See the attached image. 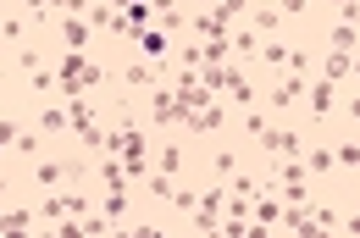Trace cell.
<instances>
[{"mask_svg": "<svg viewBox=\"0 0 360 238\" xmlns=\"http://www.w3.org/2000/svg\"><path fill=\"white\" fill-rule=\"evenodd\" d=\"M94 178H100V189H122V194H128V183H134V178H128V166H122L111 150H100V155H94Z\"/></svg>", "mask_w": 360, "mask_h": 238, "instance_id": "cell-10", "label": "cell"}, {"mask_svg": "<svg viewBox=\"0 0 360 238\" xmlns=\"http://www.w3.org/2000/svg\"><path fill=\"white\" fill-rule=\"evenodd\" d=\"M217 100H233V105L244 111V105H255V89H250V78H244L238 67L222 61V72H217Z\"/></svg>", "mask_w": 360, "mask_h": 238, "instance_id": "cell-9", "label": "cell"}, {"mask_svg": "<svg viewBox=\"0 0 360 238\" xmlns=\"http://www.w3.org/2000/svg\"><path fill=\"white\" fill-rule=\"evenodd\" d=\"M39 61H45V55H39V50H28V45L17 50V67H22V72H34V67H39Z\"/></svg>", "mask_w": 360, "mask_h": 238, "instance_id": "cell-32", "label": "cell"}, {"mask_svg": "<svg viewBox=\"0 0 360 238\" xmlns=\"http://www.w3.org/2000/svg\"><path fill=\"white\" fill-rule=\"evenodd\" d=\"M277 22H283L277 6H261V11H255V34H277Z\"/></svg>", "mask_w": 360, "mask_h": 238, "instance_id": "cell-26", "label": "cell"}, {"mask_svg": "<svg viewBox=\"0 0 360 238\" xmlns=\"http://www.w3.org/2000/svg\"><path fill=\"white\" fill-rule=\"evenodd\" d=\"M333 50H355V22H338L333 28Z\"/></svg>", "mask_w": 360, "mask_h": 238, "instance_id": "cell-28", "label": "cell"}, {"mask_svg": "<svg viewBox=\"0 0 360 238\" xmlns=\"http://www.w3.org/2000/svg\"><path fill=\"white\" fill-rule=\"evenodd\" d=\"M105 150L128 166V178H139V183H144V172H150V139H144V128H139V122H128V117H122V122L105 133Z\"/></svg>", "mask_w": 360, "mask_h": 238, "instance_id": "cell-2", "label": "cell"}, {"mask_svg": "<svg viewBox=\"0 0 360 238\" xmlns=\"http://www.w3.org/2000/svg\"><path fill=\"white\" fill-rule=\"evenodd\" d=\"M11 139H17V122H0V155L11 150Z\"/></svg>", "mask_w": 360, "mask_h": 238, "instance_id": "cell-33", "label": "cell"}, {"mask_svg": "<svg viewBox=\"0 0 360 238\" xmlns=\"http://www.w3.org/2000/svg\"><path fill=\"white\" fill-rule=\"evenodd\" d=\"M194 199H200V194H194V189H172V205H178L183 216H188V211H194Z\"/></svg>", "mask_w": 360, "mask_h": 238, "instance_id": "cell-30", "label": "cell"}, {"mask_svg": "<svg viewBox=\"0 0 360 238\" xmlns=\"http://www.w3.org/2000/svg\"><path fill=\"white\" fill-rule=\"evenodd\" d=\"M100 84H105V72H100V61H89L84 50H61V55H56V100L94 95Z\"/></svg>", "mask_w": 360, "mask_h": 238, "instance_id": "cell-1", "label": "cell"}, {"mask_svg": "<svg viewBox=\"0 0 360 238\" xmlns=\"http://www.w3.org/2000/svg\"><path fill=\"white\" fill-rule=\"evenodd\" d=\"M250 216H255L261 227H277V222H283V199H277V194H255V199H250Z\"/></svg>", "mask_w": 360, "mask_h": 238, "instance_id": "cell-13", "label": "cell"}, {"mask_svg": "<svg viewBox=\"0 0 360 238\" xmlns=\"http://www.w3.org/2000/svg\"><path fill=\"white\" fill-rule=\"evenodd\" d=\"M150 122L155 128H183V100L172 84H155L150 89Z\"/></svg>", "mask_w": 360, "mask_h": 238, "instance_id": "cell-7", "label": "cell"}, {"mask_svg": "<svg viewBox=\"0 0 360 238\" xmlns=\"http://www.w3.org/2000/svg\"><path fill=\"white\" fill-rule=\"evenodd\" d=\"M183 128H188V133H222V128H227V111H222V100H211V105L188 111V117H183Z\"/></svg>", "mask_w": 360, "mask_h": 238, "instance_id": "cell-11", "label": "cell"}, {"mask_svg": "<svg viewBox=\"0 0 360 238\" xmlns=\"http://www.w3.org/2000/svg\"><path fill=\"white\" fill-rule=\"evenodd\" d=\"M139 50H144L150 61H161V55H167V39H161L155 28H144V34H139Z\"/></svg>", "mask_w": 360, "mask_h": 238, "instance_id": "cell-21", "label": "cell"}, {"mask_svg": "<svg viewBox=\"0 0 360 238\" xmlns=\"http://www.w3.org/2000/svg\"><path fill=\"white\" fill-rule=\"evenodd\" d=\"M0 233H34V211H6L0 205Z\"/></svg>", "mask_w": 360, "mask_h": 238, "instance_id": "cell-19", "label": "cell"}, {"mask_svg": "<svg viewBox=\"0 0 360 238\" xmlns=\"http://www.w3.org/2000/svg\"><path fill=\"white\" fill-rule=\"evenodd\" d=\"M39 128H45V133H61V128H67V100H61V105H45Z\"/></svg>", "mask_w": 360, "mask_h": 238, "instance_id": "cell-22", "label": "cell"}, {"mask_svg": "<svg viewBox=\"0 0 360 238\" xmlns=\"http://www.w3.org/2000/svg\"><path fill=\"white\" fill-rule=\"evenodd\" d=\"M300 211H305V216H300V233H305V238H327V233H344V216H338L333 205H311V199H305Z\"/></svg>", "mask_w": 360, "mask_h": 238, "instance_id": "cell-8", "label": "cell"}, {"mask_svg": "<svg viewBox=\"0 0 360 238\" xmlns=\"http://www.w3.org/2000/svg\"><path fill=\"white\" fill-rule=\"evenodd\" d=\"M34 6V22H50V11H67V0H28Z\"/></svg>", "mask_w": 360, "mask_h": 238, "instance_id": "cell-29", "label": "cell"}, {"mask_svg": "<svg viewBox=\"0 0 360 238\" xmlns=\"http://www.w3.org/2000/svg\"><path fill=\"white\" fill-rule=\"evenodd\" d=\"M222 199H227V183H211V189L194 199V211H188V233H217V222H222Z\"/></svg>", "mask_w": 360, "mask_h": 238, "instance_id": "cell-5", "label": "cell"}, {"mask_svg": "<svg viewBox=\"0 0 360 238\" xmlns=\"http://www.w3.org/2000/svg\"><path fill=\"white\" fill-rule=\"evenodd\" d=\"M277 11H283V17H305V11H311V0H277Z\"/></svg>", "mask_w": 360, "mask_h": 238, "instance_id": "cell-31", "label": "cell"}, {"mask_svg": "<svg viewBox=\"0 0 360 238\" xmlns=\"http://www.w3.org/2000/svg\"><path fill=\"white\" fill-rule=\"evenodd\" d=\"M305 78H311V72H294V67H288V78H283V84H271V111H283V105H294V100L305 95Z\"/></svg>", "mask_w": 360, "mask_h": 238, "instance_id": "cell-12", "label": "cell"}, {"mask_svg": "<svg viewBox=\"0 0 360 238\" xmlns=\"http://www.w3.org/2000/svg\"><path fill=\"white\" fill-rule=\"evenodd\" d=\"M155 172L178 178V172H183V144H167V150H161V166H155Z\"/></svg>", "mask_w": 360, "mask_h": 238, "instance_id": "cell-23", "label": "cell"}, {"mask_svg": "<svg viewBox=\"0 0 360 238\" xmlns=\"http://www.w3.org/2000/svg\"><path fill=\"white\" fill-rule=\"evenodd\" d=\"M39 133H28V128H17V139H11V150H22V155H39Z\"/></svg>", "mask_w": 360, "mask_h": 238, "instance_id": "cell-27", "label": "cell"}, {"mask_svg": "<svg viewBox=\"0 0 360 238\" xmlns=\"http://www.w3.org/2000/svg\"><path fill=\"white\" fill-rule=\"evenodd\" d=\"M61 39H67V50H89V22L84 17H67L61 22Z\"/></svg>", "mask_w": 360, "mask_h": 238, "instance_id": "cell-17", "label": "cell"}, {"mask_svg": "<svg viewBox=\"0 0 360 238\" xmlns=\"http://www.w3.org/2000/svg\"><path fill=\"white\" fill-rule=\"evenodd\" d=\"M34 178H39V183H61V178H84V166H67V161H39V166H34Z\"/></svg>", "mask_w": 360, "mask_h": 238, "instance_id": "cell-14", "label": "cell"}, {"mask_svg": "<svg viewBox=\"0 0 360 238\" xmlns=\"http://www.w3.org/2000/svg\"><path fill=\"white\" fill-rule=\"evenodd\" d=\"M349 67H355V50H333V55H327V67H321V78H327V84H344V78H349Z\"/></svg>", "mask_w": 360, "mask_h": 238, "instance_id": "cell-15", "label": "cell"}, {"mask_svg": "<svg viewBox=\"0 0 360 238\" xmlns=\"http://www.w3.org/2000/svg\"><path fill=\"white\" fill-rule=\"evenodd\" d=\"M255 55H261L266 67H288V45H277V39H271V45H255Z\"/></svg>", "mask_w": 360, "mask_h": 238, "instance_id": "cell-25", "label": "cell"}, {"mask_svg": "<svg viewBox=\"0 0 360 238\" xmlns=\"http://www.w3.org/2000/svg\"><path fill=\"white\" fill-rule=\"evenodd\" d=\"M333 166H360V144H355V139L333 144Z\"/></svg>", "mask_w": 360, "mask_h": 238, "instance_id": "cell-24", "label": "cell"}, {"mask_svg": "<svg viewBox=\"0 0 360 238\" xmlns=\"http://www.w3.org/2000/svg\"><path fill=\"white\" fill-rule=\"evenodd\" d=\"M122 84H128V89H155V84H161V72H155V67H139V61H128Z\"/></svg>", "mask_w": 360, "mask_h": 238, "instance_id": "cell-18", "label": "cell"}, {"mask_svg": "<svg viewBox=\"0 0 360 238\" xmlns=\"http://www.w3.org/2000/svg\"><path fill=\"white\" fill-rule=\"evenodd\" d=\"M277 194H283V205H305V199H311V172H305L300 155L277 166Z\"/></svg>", "mask_w": 360, "mask_h": 238, "instance_id": "cell-6", "label": "cell"}, {"mask_svg": "<svg viewBox=\"0 0 360 238\" xmlns=\"http://www.w3.org/2000/svg\"><path fill=\"white\" fill-rule=\"evenodd\" d=\"M67 128L78 133V144H84L89 155H100V150H105V128L94 122V111H89V95H67Z\"/></svg>", "mask_w": 360, "mask_h": 238, "instance_id": "cell-4", "label": "cell"}, {"mask_svg": "<svg viewBox=\"0 0 360 238\" xmlns=\"http://www.w3.org/2000/svg\"><path fill=\"white\" fill-rule=\"evenodd\" d=\"M300 161H305V172H311V178H321V172H333V144H311V150H305Z\"/></svg>", "mask_w": 360, "mask_h": 238, "instance_id": "cell-16", "label": "cell"}, {"mask_svg": "<svg viewBox=\"0 0 360 238\" xmlns=\"http://www.w3.org/2000/svg\"><path fill=\"white\" fill-rule=\"evenodd\" d=\"M333 95H338V84L316 78V89H311V111H316V117H327V111H333Z\"/></svg>", "mask_w": 360, "mask_h": 238, "instance_id": "cell-20", "label": "cell"}, {"mask_svg": "<svg viewBox=\"0 0 360 238\" xmlns=\"http://www.w3.org/2000/svg\"><path fill=\"white\" fill-rule=\"evenodd\" d=\"M244 128H250V139L261 144L266 155H277V161H294V155H305V139H300V133H288V128H271V122L255 111V105H244Z\"/></svg>", "mask_w": 360, "mask_h": 238, "instance_id": "cell-3", "label": "cell"}]
</instances>
